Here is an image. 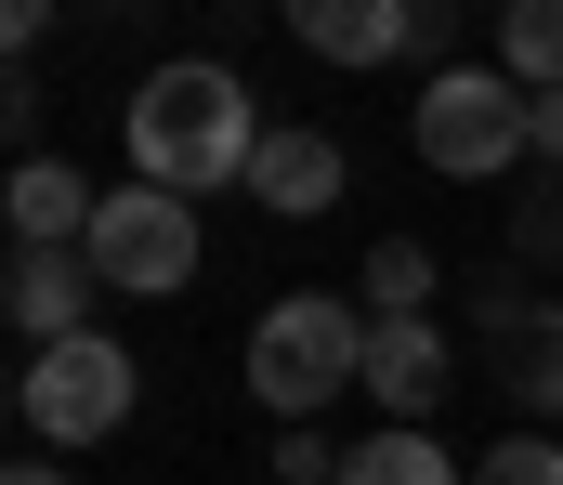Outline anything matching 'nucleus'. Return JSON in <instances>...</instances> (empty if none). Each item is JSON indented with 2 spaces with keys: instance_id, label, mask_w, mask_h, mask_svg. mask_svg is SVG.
Instances as JSON below:
<instances>
[{
  "instance_id": "obj_1",
  "label": "nucleus",
  "mask_w": 563,
  "mask_h": 485,
  "mask_svg": "<svg viewBox=\"0 0 563 485\" xmlns=\"http://www.w3.org/2000/svg\"><path fill=\"white\" fill-rule=\"evenodd\" d=\"M132 184H170V197H210V184H250V145H263V106L236 66L184 53V66H144L132 92Z\"/></svg>"
},
{
  "instance_id": "obj_2",
  "label": "nucleus",
  "mask_w": 563,
  "mask_h": 485,
  "mask_svg": "<svg viewBox=\"0 0 563 485\" xmlns=\"http://www.w3.org/2000/svg\"><path fill=\"white\" fill-rule=\"evenodd\" d=\"M341 381H367V316H354V302H314V289H288L276 316L250 328V394L276 407V433H288V420H314Z\"/></svg>"
},
{
  "instance_id": "obj_3",
  "label": "nucleus",
  "mask_w": 563,
  "mask_h": 485,
  "mask_svg": "<svg viewBox=\"0 0 563 485\" xmlns=\"http://www.w3.org/2000/svg\"><path fill=\"white\" fill-rule=\"evenodd\" d=\"M525 119H538V92H511L498 66H445V79L420 92V119H407V145H420L445 184H498L511 158H538Z\"/></svg>"
},
{
  "instance_id": "obj_4",
  "label": "nucleus",
  "mask_w": 563,
  "mask_h": 485,
  "mask_svg": "<svg viewBox=\"0 0 563 485\" xmlns=\"http://www.w3.org/2000/svg\"><path fill=\"white\" fill-rule=\"evenodd\" d=\"M132 341H106V328H79V341H40L26 354V381H13V407H26V433L40 447H106L119 420H132Z\"/></svg>"
},
{
  "instance_id": "obj_5",
  "label": "nucleus",
  "mask_w": 563,
  "mask_h": 485,
  "mask_svg": "<svg viewBox=\"0 0 563 485\" xmlns=\"http://www.w3.org/2000/svg\"><path fill=\"white\" fill-rule=\"evenodd\" d=\"M92 276L106 289H132V302H170V289H197V197H170V184H119L106 210H92Z\"/></svg>"
},
{
  "instance_id": "obj_6",
  "label": "nucleus",
  "mask_w": 563,
  "mask_h": 485,
  "mask_svg": "<svg viewBox=\"0 0 563 485\" xmlns=\"http://www.w3.org/2000/svg\"><path fill=\"white\" fill-rule=\"evenodd\" d=\"M341 132H314V119H263V145H250V197L276 210V223H314V210H341Z\"/></svg>"
},
{
  "instance_id": "obj_7",
  "label": "nucleus",
  "mask_w": 563,
  "mask_h": 485,
  "mask_svg": "<svg viewBox=\"0 0 563 485\" xmlns=\"http://www.w3.org/2000/svg\"><path fill=\"white\" fill-rule=\"evenodd\" d=\"M288 40L314 53V66H394V53H420V0H276Z\"/></svg>"
},
{
  "instance_id": "obj_8",
  "label": "nucleus",
  "mask_w": 563,
  "mask_h": 485,
  "mask_svg": "<svg viewBox=\"0 0 563 485\" xmlns=\"http://www.w3.org/2000/svg\"><path fill=\"white\" fill-rule=\"evenodd\" d=\"M445 381H459V354H445L432 316H367V394H380V420H432Z\"/></svg>"
},
{
  "instance_id": "obj_9",
  "label": "nucleus",
  "mask_w": 563,
  "mask_h": 485,
  "mask_svg": "<svg viewBox=\"0 0 563 485\" xmlns=\"http://www.w3.org/2000/svg\"><path fill=\"white\" fill-rule=\"evenodd\" d=\"M92 289H106V276H92V250H13L0 316L26 328V354H40V341H79V328H92Z\"/></svg>"
},
{
  "instance_id": "obj_10",
  "label": "nucleus",
  "mask_w": 563,
  "mask_h": 485,
  "mask_svg": "<svg viewBox=\"0 0 563 485\" xmlns=\"http://www.w3.org/2000/svg\"><path fill=\"white\" fill-rule=\"evenodd\" d=\"M92 210H106V184H79L66 158H13V197H0L13 250H79V236H92Z\"/></svg>"
},
{
  "instance_id": "obj_11",
  "label": "nucleus",
  "mask_w": 563,
  "mask_h": 485,
  "mask_svg": "<svg viewBox=\"0 0 563 485\" xmlns=\"http://www.w3.org/2000/svg\"><path fill=\"white\" fill-rule=\"evenodd\" d=\"M341 485H472V460H445L432 420H380V433L341 460Z\"/></svg>"
},
{
  "instance_id": "obj_12",
  "label": "nucleus",
  "mask_w": 563,
  "mask_h": 485,
  "mask_svg": "<svg viewBox=\"0 0 563 485\" xmlns=\"http://www.w3.org/2000/svg\"><path fill=\"white\" fill-rule=\"evenodd\" d=\"M498 79L511 92H563V0H511L498 13Z\"/></svg>"
},
{
  "instance_id": "obj_13",
  "label": "nucleus",
  "mask_w": 563,
  "mask_h": 485,
  "mask_svg": "<svg viewBox=\"0 0 563 485\" xmlns=\"http://www.w3.org/2000/svg\"><path fill=\"white\" fill-rule=\"evenodd\" d=\"M432 289H445L432 236H380L367 250V316H432Z\"/></svg>"
},
{
  "instance_id": "obj_14",
  "label": "nucleus",
  "mask_w": 563,
  "mask_h": 485,
  "mask_svg": "<svg viewBox=\"0 0 563 485\" xmlns=\"http://www.w3.org/2000/svg\"><path fill=\"white\" fill-rule=\"evenodd\" d=\"M498 381H511V394H525L538 420H563V302H551V316H538V328H525L511 354H498Z\"/></svg>"
},
{
  "instance_id": "obj_15",
  "label": "nucleus",
  "mask_w": 563,
  "mask_h": 485,
  "mask_svg": "<svg viewBox=\"0 0 563 485\" xmlns=\"http://www.w3.org/2000/svg\"><path fill=\"white\" fill-rule=\"evenodd\" d=\"M551 316V302H538V289H525V263H498V276H485V289H472V328H485V341H498V354H511V341H525V328Z\"/></svg>"
},
{
  "instance_id": "obj_16",
  "label": "nucleus",
  "mask_w": 563,
  "mask_h": 485,
  "mask_svg": "<svg viewBox=\"0 0 563 485\" xmlns=\"http://www.w3.org/2000/svg\"><path fill=\"white\" fill-rule=\"evenodd\" d=\"M511 263H563V170L511 197Z\"/></svg>"
},
{
  "instance_id": "obj_17",
  "label": "nucleus",
  "mask_w": 563,
  "mask_h": 485,
  "mask_svg": "<svg viewBox=\"0 0 563 485\" xmlns=\"http://www.w3.org/2000/svg\"><path fill=\"white\" fill-rule=\"evenodd\" d=\"M472 485H563V447L551 433H498V447L472 460Z\"/></svg>"
},
{
  "instance_id": "obj_18",
  "label": "nucleus",
  "mask_w": 563,
  "mask_h": 485,
  "mask_svg": "<svg viewBox=\"0 0 563 485\" xmlns=\"http://www.w3.org/2000/svg\"><path fill=\"white\" fill-rule=\"evenodd\" d=\"M341 460H354V447H328L314 420H288V433H276V473H288V485H341Z\"/></svg>"
},
{
  "instance_id": "obj_19",
  "label": "nucleus",
  "mask_w": 563,
  "mask_h": 485,
  "mask_svg": "<svg viewBox=\"0 0 563 485\" xmlns=\"http://www.w3.org/2000/svg\"><path fill=\"white\" fill-rule=\"evenodd\" d=\"M53 13H66V0H0V40H13V66H26V40H53Z\"/></svg>"
},
{
  "instance_id": "obj_20",
  "label": "nucleus",
  "mask_w": 563,
  "mask_h": 485,
  "mask_svg": "<svg viewBox=\"0 0 563 485\" xmlns=\"http://www.w3.org/2000/svg\"><path fill=\"white\" fill-rule=\"evenodd\" d=\"M525 145H538V158L563 170V92H538V119H525Z\"/></svg>"
},
{
  "instance_id": "obj_21",
  "label": "nucleus",
  "mask_w": 563,
  "mask_h": 485,
  "mask_svg": "<svg viewBox=\"0 0 563 485\" xmlns=\"http://www.w3.org/2000/svg\"><path fill=\"white\" fill-rule=\"evenodd\" d=\"M0 485H79V473H66V460H13Z\"/></svg>"
}]
</instances>
